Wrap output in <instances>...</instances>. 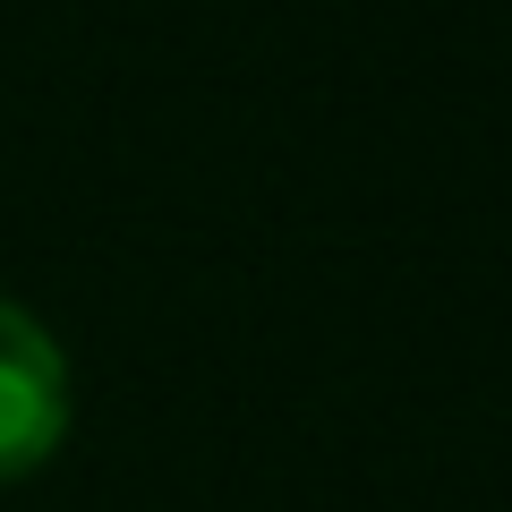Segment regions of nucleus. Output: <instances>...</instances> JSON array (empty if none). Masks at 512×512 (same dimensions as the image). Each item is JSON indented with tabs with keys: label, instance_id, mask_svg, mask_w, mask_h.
Returning <instances> with one entry per match:
<instances>
[{
	"label": "nucleus",
	"instance_id": "nucleus-1",
	"mask_svg": "<svg viewBox=\"0 0 512 512\" xmlns=\"http://www.w3.org/2000/svg\"><path fill=\"white\" fill-rule=\"evenodd\" d=\"M60 436H69V359L18 299H0V478L43 470Z\"/></svg>",
	"mask_w": 512,
	"mask_h": 512
}]
</instances>
